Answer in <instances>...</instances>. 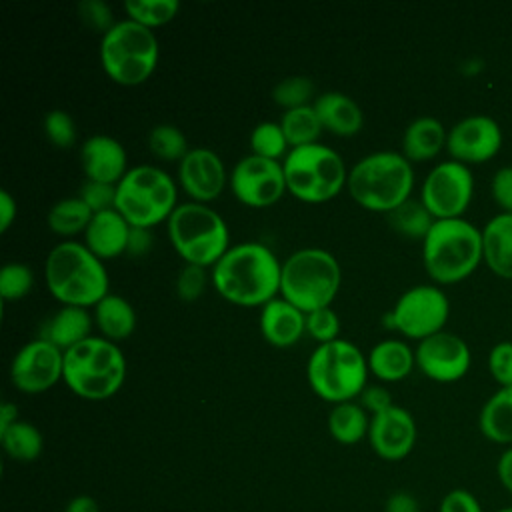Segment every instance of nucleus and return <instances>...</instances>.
<instances>
[{
    "label": "nucleus",
    "mask_w": 512,
    "mask_h": 512,
    "mask_svg": "<svg viewBox=\"0 0 512 512\" xmlns=\"http://www.w3.org/2000/svg\"><path fill=\"white\" fill-rule=\"evenodd\" d=\"M214 290L228 302L244 308L264 306L280 294L282 264L262 242L234 244L212 266Z\"/></svg>",
    "instance_id": "1"
},
{
    "label": "nucleus",
    "mask_w": 512,
    "mask_h": 512,
    "mask_svg": "<svg viewBox=\"0 0 512 512\" xmlns=\"http://www.w3.org/2000/svg\"><path fill=\"white\" fill-rule=\"evenodd\" d=\"M44 280L62 306L80 308H94L108 294L110 284L104 262L76 240H64L48 252Z\"/></svg>",
    "instance_id": "2"
},
{
    "label": "nucleus",
    "mask_w": 512,
    "mask_h": 512,
    "mask_svg": "<svg viewBox=\"0 0 512 512\" xmlns=\"http://www.w3.org/2000/svg\"><path fill=\"white\" fill-rule=\"evenodd\" d=\"M346 188L350 198L364 210L388 214L410 198L414 170L402 152H372L348 170Z\"/></svg>",
    "instance_id": "3"
},
{
    "label": "nucleus",
    "mask_w": 512,
    "mask_h": 512,
    "mask_svg": "<svg viewBox=\"0 0 512 512\" xmlns=\"http://www.w3.org/2000/svg\"><path fill=\"white\" fill-rule=\"evenodd\" d=\"M482 260V230L464 218L436 220L422 240V262L436 284L468 278Z\"/></svg>",
    "instance_id": "4"
},
{
    "label": "nucleus",
    "mask_w": 512,
    "mask_h": 512,
    "mask_svg": "<svg viewBox=\"0 0 512 512\" xmlns=\"http://www.w3.org/2000/svg\"><path fill=\"white\" fill-rule=\"evenodd\" d=\"M126 378V358L118 344L90 336L64 352V384L84 400L114 396Z\"/></svg>",
    "instance_id": "5"
},
{
    "label": "nucleus",
    "mask_w": 512,
    "mask_h": 512,
    "mask_svg": "<svg viewBox=\"0 0 512 512\" xmlns=\"http://www.w3.org/2000/svg\"><path fill=\"white\" fill-rule=\"evenodd\" d=\"M368 360L362 350L344 340L318 344L306 364V378L312 392L330 402H352L368 384Z\"/></svg>",
    "instance_id": "6"
},
{
    "label": "nucleus",
    "mask_w": 512,
    "mask_h": 512,
    "mask_svg": "<svg viewBox=\"0 0 512 512\" xmlns=\"http://www.w3.org/2000/svg\"><path fill=\"white\" fill-rule=\"evenodd\" d=\"M342 270L324 248H300L282 262L280 296L304 314L332 304L340 290Z\"/></svg>",
    "instance_id": "7"
},
{
    "label": "nucleus",
    "mask_w": 512,
    "mask_h": 512,
    "mask_svg": "<svg viewBox=\"0 0 512 512\" xmlns=\"http://www.w3.org/2000/svg\"><path fill=\"white\" fill-rule=\"evenodd\" d=\"M168 238L184 264L212 268L230 248L226 220L208 204H178L166 222Z\"/></svg>",
    "instance_id": "8"
},
{
    "label": "nucleus",
    "mask_w": 512,
    "mask_h": 512,
    "mask_svg": "<svg viewBox=\"0 0 512 512\" xmlns=\"http://www.w3.org/2000/svg\"><path fill=\"white\" fill-rule=\"evenodd\" d=\"M160 58L156 34L134 22L118 20L100 40V64L106 76L120 86H138L146 82Z\"/></svg>",
    "instance_id": "9"
},
{
    "label": "nucleus",
    "mask_w": 512,
    "mask_h": 512,
    "mask_svg": "<svg viewBox=\"0 0 512 512\" xmlns=\"http://www.w3.org/2000/svg\"><path fill=\"white\" fill-rule=\"evenodd\" d=\"M282 168L286 190L308 204L332 200L348 180L342 156L320 142L290 148L282 160Z\"/></svg>",
    "instance_id": "10"
},
{
    "label": "nucleus",
    "mask_w": 512,
    "mask_h": 512,
    "mask_svg": "<svg viewBox=\"0 0 512 512\" xmlns=\"http://www.w3.org/2000/svg\"><path fill=\"white\" fill-rule=\"evenodd\" d=\"M176 182L158 166H132L116 184V210L130 226L152 228L176 210Z\"/></svg>",
    "instance_id": "11"
},
{
    "label": "nucleus",
    "mask_w": 512,
    "mask_h": 512,
    "mask_svg": "<svg viewBox=\"0 0 512 512\" xmlns=\"http://www.w3.org/2000/svg\"><path fill=\"white\" fill-rule=\"evenodd\" d=\"M450 314V302L442 288L418 284L400 294L394 308L382 316V324L410 340H424L444 330Z\"/></svg>",
    "instance_id": "12"
},
{
    "label": "nucleus",
    "mask_w": 512,
    "mask_h": 512,
    "mask_svg": "<svg viewBox=\"0 0 512 512\" xmlns=\"http://www.w3.org/2000/svg\"><path fill=\"white\" fill-rule=\"evenodd\" d=\"M474 176L456 160L438 162L424 178L420 200L436 220L462 218L472 202Z\"/></svg>",
    "instance_id": "13"
},
{
    "label": "nucleus",
    "mask_w": 512,
    "mask_h": 512,
    "mask_svg": "<svg viewBox=\"0 0 512 512\" xmlns=\"http://www.w3.org/2000/svg\"><path fill=\"white\" fill-rule=\"evenodd\" d=\"M228 184L234 198L250 208L272 206L284 192H288L282 162L254 154H248L234 164Z\"/></svg>",
    "instance_id": "14"
},
{
    "label": "nucleus",
    "mask_w": 512,
    "mask_h": 512,
    "mask_svg": "<svg viewBox=\"0 0 512 512\" xmlns=\"http://www.w3.org/2000/svg\"><path fill=\"white\" fill-rule=\"evenodd\" d=\"M64 372V352L44 338L26 342L12 358L10 380L24 394L50 390Z\"/></svg>",
    "instance_id": "15"
},
{
    "label": "nucleus",
    "mask_w": 512,
    "mask_h": 512,
    "mask_svg": "<svg viewBox=\"0 0 512 512\" xmlns=\"http://www.w3.org/2000/svg\"><path fill=\"white\" fill-rule=\"evenodd\" d=\"M418 370L434 382H456L460 380L472 362L468 344L452 332H436L418 342L414 350Z\"/></svg>",
    "instance_id": "16"
},
{
    "label": "nucleus",
    "mask_w": 512,
    "mask_h": 512,
    "mask_svg": "<svg viewBox=\"0 0 512 512\" xmlns=\"http://www.w3.org/2000/svg\"><path fill=\"white\" fill-rule=\"evenodd\" d=\"M502 148V130L498 122L486 114H472L458 120L446 138V150L452 160L470 164L488 162Z\"/></svg>",
    "instance_id": "17"
},
{
    "label": "nucleus",
    "mask_w": 512,
    "mask_h": 512,
    "mask_svg": "<svg viewBox=\"0 0 512 512\" xmlns=\"http://www.w3.org/2000/svg\"><path fill=\"white\" fill-rule=\"evenodd\" d=\"M228 178L222 158L204 146L190 148L178 164V182L192 202L208 204L216 200L224 192Z\"/></svg>",
    "instance_id": "18"
},
{
    "label": "nucleus",
    "mask_w": 512,
    "mask_h": 512,
    "mask_svg": "<svg viewBox=\"0 0 512 512\" xmlns=\"http://www.w3.org/2000/svg\"><path fill=\"white\" fill-rule=\"evenodd\" d=\"M416 422L414 416L402 408L392 404L388 410L374 414L370 418V430L368 440L372 450L388 462L404 460L414 444H416Z\"/></svg>",
    "instance_id": "19"
},
{
    "label": "nucleus",
    "mask_w": 512,
    "mask_h": 512,
    "mask_svg": "<svg viewBox=\"0 0 512 512\" xmlns=\"http://www.w3.org/2000/svg\"><path fill=\"white\" fill-rule=\"evenodd\" d=\"M80 166L86 174V180L106 184H118L130 170L124 146L108 134H94L82 142Z\"/></svg>",
    "instance_id": "20"
},
{
    "label": "nucleus",
    "mask_w": 512,
    "mask_h": 512,
    "mask_svg": "<svg viewBox=\"0 0 512 512\" xmlns=\"http://www.w3.org/2000/svg\"><path fill=\"white\" fill-rule=\"evenodd\" d=\"M260 332L276 348L292 346L306 332V314L282 296H276L260 308Z\"/></svg>",
    "instance_id": "21"
},
{
    "label": "nucleus",
    "mask_w": 512,
    "mask_h": 512,
    "mask_svg": "<svg viewBox=\"0 0 512 512\" xmlns=\"http://www.w3.org/2000/svg\"><path fill=\"white\" fill-rule=\"evenodd\" d=\"M130 228L132 226L116 208L98 212L92 216L88 228L84 230V244L102 262L118 258L128 248Z\"/></svg>",
    "instance_id": "22"
},
{
    "label": "nucleus",
    "mask_w": 512,
    "mask_h": 512,
    "mask_svg": "<svg viewBox=\"0 0 512 512\" xmlns=\"http://www.w3.org/2000/svg\"><path fill=\"white\" fill-rule=\"evenodd\" d=\"M312 108L324 130L336 136H354L364 124L362 108L344 92L328 90L314 98Z\"/></svg>",
    "instance_id": "23"
},
{
    "label": "nucleus",
    "mask_w": 512,
    "mask_h": 512,
    "mask_svg": "<svg viewBox=\"0 0 512 512\" xmlns=\"http://www.w3.org/2000/svg\"><path fill=\"white\" fill-rule=\"evenodd\" d=\"M94 316L88 312V308L80 306H62L58 308L40 330L38 338H44L52 342L62 352L74 348L82 340L92 336Z\"/></svg>",
    "instance_id": "24"
},
{
    "label": "nucleus",
    "mask_w": 512,
    "mask_h": 512,
    "mask_svg": "<svg viewBox=\"0 0 512 512\" xmlns=\"http://www.w3.org/2000/svg\"><path fill=\"white\" fill-rule=\"evenodd\" d=\"M446 138L448 132L438 118L418 116L406 126L402 134V156L410 164L432 160L440 154L442 148H446Z\"/></svg>",
    "instance_id": "25"
},
{
    "label": "nucleus",
    "mask_w": 512,
    "mask_h": 512,
    "mask_svg": "<svg viewBox=\"0 0 512 512\" xmlns=\"http://www.w3.org/2000/svg\"><path fill=\"white\" fill-rule=\"evenodd\" d=\"M486 266L500 278L512 280V214L500 212L482 228Z\"/></svg>",
    "instance_id": "26"
},
{
    "label": "nucleus",
    "mask_w": 512,
    "mask_h": 512,
    "mask_svg": "<svg viewBox=\"0 0 512 512\" xmlns=\"http://www.w3.org/2000/svg\"><path fill=\"white\" fill-rule=\"evenodd\" d=\"M366 360L368 370L382 382H398L406 378L416 366L414 350L398 338H386L374 344Z\"/></svg>",
    "instance_id": "27"
},
{
    "label": "nucleus",
    "mask_w": 512,
    "mask_h": 512,
    "mask_svg": "<svg viewBox=\"0 0 512 512\" xmlns=\"http://www.w3.org/2000/svg\"><path fill=\"white\" fill-rule=\"evenodd\" d=\"M94 324L102 338L118 344L128 340L136 328V312L132 304L120 294H106L94 306Z\"/></svg>",
    "instance_id": "28"
},
{
    "label": "nucleus",
    "mask_w": 512,
    "mask_h": 512,
    "mask_svg": "<svg viewBox=\"0 0 512 512\" xmlns=\"http://www.w3.org/2000/svg\"><path fill=\"white\" fill-rule=\"evenodd\" d=\"M478 428L494 444L512 446V386L498 388L482 406Z\"/></svg>",
    "instance_id": "29"
},
{
    "label": "nucleus",
    "mask_w": 512,
    "mask_h": 512,
    "mask_svg": "<svg viewBox=\"0 0 512 512\" xmlns=\"http://www.w3.org/2000/svg\"><path fill=\"white\" fill-rule=\"evenodd\" d=\"M368 412L360 406V402H342L334 404L328 414V432L340 444H358L368 436L370 430Z\"/></svg>",
    "instance_id": "30"
},
{
    "label": "nucleus",
    "mask_w": 512,
    "mask_h": 512,
    "mask_svg": "<svg viewBox=\"0 0 512 512\" xmlns=\"http://www.w3.org/2000/svg\"><path fill=\"white\" fill-rule=\"evenodd\" d=\"M92 216L94 212L84 204L80 196H68L52 204L46 216V224L54 234L68 238L84 232Z\"/></svg>",
    "instance_id": "31"
},
{
    "label": "nucleus",
    "mask_w": 512,
    "mask_h": 512,
    "mask_svg": "<svg viewBox=\"0 0 512 512\" xmlns=\"http://www.w3.org/2000/svg\"><path fill=\"white\" fill-rule=\"evenodd\" d=\"M0 444L12 460L32 462L42 454L44 438L34 424L26 420H16L6 430H0Z\"/></svg>",
    "instance_id": "32"
},
{
    "label": "nucleus",
    "mask_w": 512,
    "mask_h": 512,
    "mask_svg": "<svg viewBox=\"0 0 512 512\" xmlns=\"http://www.w3.org/2000/svg\"><path fill=\"white\" fill-rule=\"evenodd\" d=\"M386 216H388L390 228L410 240H424L432 224L436 222V218L428 212L422 200H414V198H408Z\"/></svg>",
    "instance_id": "33"
},
{
    "label": "nucleus",
    "mask_w": 512,
    "mask_h": 512,
    "mask_svg": "<svg viewBox=\"0 0 512 512\" xmlns=\"http://www.w3.org/2000/svg\"><path fill=\"white\" fill-rule=\"evenodd\" d=\"M280 126L284 130V136H286L290 148L316 144L324 130L312 104L294 108V110H286L280 118Z\"/></svg>",
    "instance_id": "34"
},
{
    "label": "nucleus",
    "mask_w": 512,
    "mask_h": 512,
    "mask_svg": "<svg viewBox=\"0 0 512 512\" xmlns=\"http://www.w3.org/2000/svg\"><path fill=\"white\" fill-rule=\"evenodd\" d=\"M148 150L162 162H182L190 152L184 132L174 124H156L148 132Z\"/></svg>",
    "instance_id": "35"
},
{
    "label": "nucleus",
    "mask_w": 512,
    "mask_h": 512,
    "mask_svg": "<svg viewBox=\"0 0 512 512\" xmlns=\"http://www.w3.org/2000/svg\"><path fill=\"white\" fill-rule=\"evenodd\" d=\"M124 12L128 20H134L146 28L164 26L176 18L180 10L178 0H126Z\"/></svg>",
    "instance_id": "36"
},
{
    "label": "nucleus",
    "mask_w": 512,
    "mask_h": 512,
    "mask_svg": "<svg viewBox=\"0 0 512 512\" xmlns=\"http://www.w3.org/2000/svg\"><path fill=\"white\" fill-rule=\"evenodd\" d=\"M250 150L254 156L268 158V160H284L290 146L284 136L280 122L264 120L256 124L250 132Z\"/></svg>",
    "instance_id": "37"
},
{
    "label": "nucleus",
    "mask_w": 512,
    "mask_h": 512,
    "mask_svg": "<svg viewBox=\"0 0 512 512\" xmlns=\"http://www.w3.org/2000/svg\"><path fill=\"white\" fill-rule=\"evenodd\" d=\"M314 96V84L306 76H288L282 78L274 88H272V100L286 110L302 108L312 104Z\"/></svg>",
    "instance_id": "38"
},
{
    "label": "nucleus",
    "mask_w": 512,
    "mask_h": 512,
    "mask_svg": "<svg viewBox=\"0 0 512 512\" xmlns=\"http://www.w3.org/2000/svg\"><path fill=\"white\" fill-rule=\"evenodd\" d=\"M34 286V272L22 262H8L0 270V296L4 300H20Z\"/></svg>",
    "instance_id": "39"
},
{
    "label": "nucleus",
    "mask_w": 512,
    "mask_h": 512,
    "mask_svg": "<svg viewBox=\"0 0 512 512\" xmlns=\"http://www.w3.org/2000/svg\"><path fill=\"white\" fill-rule=\"evenodd\" d=\"M42 128H44L46 138L56 148H72L76 144V138H78L76 122H74V118L66 110H60V108L50 110L44 116Z\"/></svg>",
    "instance_id": "40"
},
{
    "label": "nucleus",
    "mask_w": 512,
    "mask_h": 512,
    "mask_svg": "<svg viewBox=\"0 0 512 512\" xmlns=\"http://www.w3.org/2000/svg\"><path fill=\"white\" fill-rule=\"evenodd\" d=\"M306 334L312 340H316L318 344H328L332 340H338V334H340L338 314L330 306L308 312L306 314Z\"/></svg>",
    "instance_id": "41"
},
{
    "label": "nucleus",
    "mask_w": 512,
    "mask_h": 512,
    "mask_svg": "<svg viewBox=\"0 0 512 512\" xmlns=\"http://www.w3.org/2000/svg\"><path fill=\"white\" fill-rule=\"evenodd\" d=\"M208 284V270L194 264H184L174 280L176 296L182 302H196Z\"/></svg>",
    "instance_id": "42"
},
{
    "label": "nucleus",
    "mask_w": 512,
    "mask_h": 512,
    "mask_svg": "<svg viewBox=\"0 0 512 512\" xmlns=\"http://www.w3.org/2000/svg\"><path fill=\"white\" fill-rule=\"evenodd\" d=\"M78 196L84 200V204H86L94 214L116 208V184L86 180V182L80 186Z\"/></svg>",
    "instance_id": "43"
},
{
    "label": "nucleus",
    "mask_w": 512,
    "mask_h": 512,
    "mask_svg": "<svg viewBox=\"0 0 512 512\" xmlns=\"http://www.w3.org/2000/svg\"><path fill=\"white\" fill-rule=\"evenodd\" d=\"M78 14L82 18V22L92 28L98 30L102 34H106L118 20H114L112 10L106 2L102 0H84L78 4Z\"/></svg>",
    "instance_id": "44"
},
{
    "label": "nucleus",
    "mask_w": 512,
    "mask_h": 512,
    "mask_svg": "<svg viewBox=\"0 0 512 512\" xmlns=\"http://www.w3.org/2000/svg\"><path fill=\"white\" fill-rule=\"evenodd\" d=\"M488 370L492 378L504 386H512V342H498L488 354Z\"/></svg>",
    "instance_id": "45"
},
{
    "label": "nucleus",
    "mask_w": 512,
    "mask_h": 512,
    "mask_svg": "<svg viewBox=\"0 0 512 512\" xmlns=\"http://www.w3.org/2000/svg\"><path fill=\"white\" fill-rule=\"evenodd\" d=\"M490 190L496 206L502 212L512 214V166H502L494 172Z\"/></svg>",
    "instance_id": "46"
},
{
    "label": "nucleus",
    "mask_w": 512,
    "mask_h": 512,
    "mask_svg": "<svg viewBox=\"0 0 512 512\" xmlns=\"http://www.w3.org/2000/svg\"><path fill=\"white\" fill-rule=\"evenodd\" d=\"M438 512H484V510L478 498L470 490L454 488L442 498Z\"/></svg>",
    "instance_id": "47"
},
{
    "label": "nucleus",
    "mask_w": 512,
    "mask_h": 512,
    "mask_svg": "<svg viewBox=\"0 0 512 512\" xmlns=\"http://www.w3.org/2000/svg\"><path fill=\"white\" fill-rule=\"evenodd\" d=\"M358 398H360V406L366 412H370V416L380 414L392 406L390 392L380 384H366V388L362 390V394Z\"/></svg>",
    "instance_id": "48"
},
{
    "label": "nucleus",
    "mask_w": 512,
    "mask_h": 512,
    "mask_svg": "<svg viewBox=\"0 0 512 512\" xmlns=\"http://www.w3.org/2000/svg\"><path fill=\"white\" fill-rule=\"evenodd\" d=\"M152 248V234L148 228H130V238H128V248L126 254L130 256H144Z\"/></svg>",
    "instance_id": "49"
},
{
    "label": "nucleus",
    "mask_w": 512,
    "mask_h": 512,
    "mask_svg": "<svg viewBox=\"0 0 512 512\" xmlns=\"http://www.w3.org/2000/svg\"><path fill=\"white\" fill-rule=\"evenodd\" d=\"M384 512H420V504L410 492L398 490L388 496L384 504Z\"/></svg>",
    "instance_id": "50"
},
{
    "label": "nucleus",
    "mask_w": 512,
    "mask_h": 512,
    "mask_svg": "<svg viewBox=\"0 0 512 512\" xmlns=\"http://www.w3.org/2000/svg\"><path fill=\"white\" fill-rule=\"evenodd\" d=\"M16 212L18 206L14 196L8 190H0V232H6L12 226Z\"/></svg>",
    "instance_id": "51"
},
{
    "label": "nucleus",
    "mask_w": 512,
    "mask_h": 512,
    "mask_svg": "<svg viewBox=\"0 0 512 512\" xmlns=\"http://www.w3.org/2000/svg\"><path fill=\"white\" fill-rule=\"evenodd\" d=\"M496 476H498L500 484L504 486V490L508 494H512V446H508L500 454V458L496 462Z\"/></svg>",
    "instance_id": "52"
},
{
    "label": "nucleus",
    "mask_w": 512,
    "mask_h": 512,
    "mask_svg": "<svg viewBox=\"0 0 512 512\" xmlns=\"http://www.w3.org/2000/svg\"><path fill=\"white\" fill-rule=\"evenodd\" d=\"M64 512H98V502L88 494H80L66 504Z\"/></svg>",
    "instance_id": "53"
},
{
    "label": "nucleus",
    "mask_w": 512,
    "mask_h": 512,
    "mask_svg": "<svg viewBox=\"0 0 512 512\" xmlns=\"http://www.w3.org/2000/svg\"><path fill=\"white\" fill-rule=\"evenodd\" d=\"M18 418V406L12 402H2L0 406V430H6L8 426H12Z\"/></svg>",
    "instance_id": "54"
},
{
    "label": "nucleus",
    "mask_w": 512,
    "mask_h": 512,
    "mask_svg": "<svg viewBox=\"0 0 512 512\" xmlns=\"http://www.w3.org/2000/svg\"><path fill=\"white\" fill-rule=\"evenodd\" d=\"M496 512H512V506H504V508H500V510H496Z\"/></svg>",
    "instance_id": "55"
}]
</instances>
